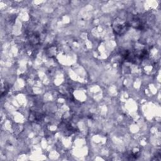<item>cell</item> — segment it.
<instances>
[{
  "label": "cell",
  "instance_id": "cell-1",
  "mask_svg": "<svg viewBox=\"0 0 161 161\" xmlns=\"http://www.w3.org/2000/svg\"><path fill=\"white\" fill-rule=\"evenodd\" d=\"M130 26V23L128 21L123 20L121 19H115L113 25L114 31L118 35L125 33Z\"/></svg>",
  "mask_w": 161,
  "mask_h": 161
}]
</instances>
